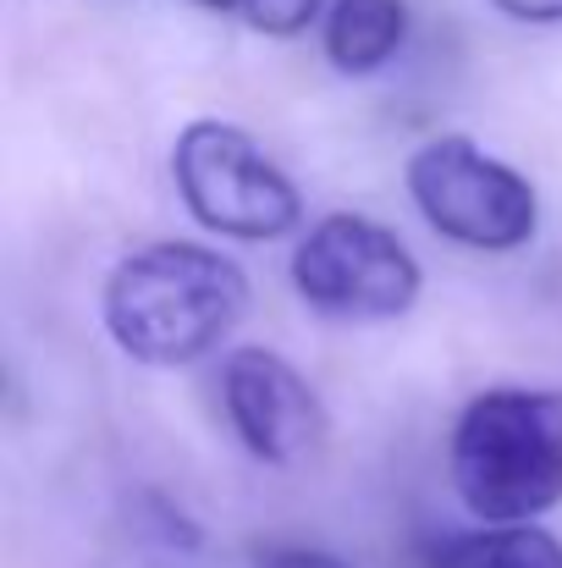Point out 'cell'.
Instances as JSON below:
<instances>
[{"label": "cell", "instance_id": "8", "mask_svg": "<svg viewBox=\"0 0 562 568\" xmlns=\"http://www.w3.org/2000/svg\"><path fill=\"white\" fill-rule=\"evenodd\" d=\"M430 568H562V541L541 525H480L463 536H441Z\"/></svg>", "mask_w": 562, "mask_h": 568}, {"label": "cell", "instance_id": "9", "mask_svg": "<svg viewBox=\"0 0 562 568\" xmlns=\"http://www.w3.org/2000/svg\"><path fill=\"white\" fill-rule=\"evenodd\" d=\"M331 6L326 0H243V22L254 28V33H270V39H293V33H304L315 17H326Z\"/></svg>", "mask_w": 562, "mask_h": 568}, {"label": "cell", "instance_id": "6", "mask_svg": "<svg viewBox=\"0 0 562 568\" xmlns=\"http://www.w3.org/2000/svg\"><path fill=\"white\" fill-rule=\"evenodd\" d=\"M221 397L237 442L259 464H298L326 442L320 392L298 376L276 348H232L221 365Z\"/></svg>", "mask_w": 562, "mask_h": 568}, {"label": "cell", "instance_id": "2", "mask_svg": "<svg viewBox=\"0 0 562 568\" xmlns=\"http://www.w3.org/2000/svg\"><path fill=\"white\" fill-rule=\"evenodd\" d=\"M452 491L480 525H535L562 503V392L491 386L463 403L447 442Z\"/></svg>", "mask_w": 562, "mask_h": 568}, {"label": "cell", "instance_id": "7", "mask_svg": "<svg viewBox=\"0 0 562 568\" xmlns=\"http://www.w3.org/2000/svg\"><path fill=\"white\" fill-rule=\"evenodd\" d=\"M408 39V6L402 0H331L326 11V61L343 78L380 72Z\"/></svg>", "mask_w": 562, "mask_h": 568}, {"label": "cell", "instance_id": "10", "mask_svg": "<svg viewBox=\"0 0 562 568\" xmlns=\"http://www.w3.org/2000/svg\"><path fill=\"white\" fill-rule=\"evenodd\" d=\"M497 11H508L513 22H535V28H546V22H562V0H491Z\"/></svg>", "mask_w": 562, "mask_h": 568}, {"label": "cell", "instance_id": "5", "mask_svg": "<svg viewBox=\"0 0 562 568\" xmlns=\"http://www.w3.org/2000/svg\"><path fill=\"white\" fill-rule=\"evenodd\" d=\"M293 287L331 321H397L413 310L425 271L413 248L359 210L320 215L293 248Z\"/></svg>", "mask_w": 562, "mask_h": 568}, {"label": "cell", "instance_id": "3", "mask_svg": "<svg viewBox=\"0 0 562 568\" xmlns=\"http://www.w3.org/2000/svg\"><path fill=\"white\" fill-rule=\"evenodd\" d=\"M172 178L204 232L270 243L304 226V193L237 122L198 116L172 144Z\"/></svg>", "mask_w": 562, "mask_h": 568}, {"label": "cell", "instance_id": "1", "mask_svg": "<svg viewBox=\"0 0 562 568\" xmlns=\"http://www.w3.org/2000/svg\"><path fill=\"white\" fill-rule=\"evenodd\" d=\"M100 315L127 359L177 371L237 332L248 315V276L237 260L204 243H144L111 265Z\"/></svg>", "mask_w": 562, "mask_h": 568}, {"label": "cell", "instance_id": "4", "mask_svg": "<svg viewBox=\"0 0 562 568\" xmlns=\"http://www.w3.org/2000/svg\"><path fill=\"white\" fill-rule=\"evenodd\" d=\"M408 193L441 237L480 254L524 248L541 226L535 183L463 133H436L408 155Z\"/></svg>", "mask_w": 562, "mask_h": 568}, {"label": "cell", "instance_id": "11", "mask_svg": "<svg viewBox=\"0 0 562 568\" xmlns=\"http://www.w3.org/2000/svg\"><path fill=\"white\" fill-rule=\"evenodd\" d=\"M265 568H354V564H343L331 552H315V547H282V552L265 558Z\"/></svg>", "mask_w": 562, "mask_h": 568}, {"label": "cell", "instance_id": "12", "mask_svg": "<svg viewBox=\"0 0 562 568\" xmlns=\"http://www.w3.org/2000/svg\"><path fill=\"white\" fill-rule=\"evenodd\" d=\"M193 6H204V11H243V0H193Z\"/></svg>", "mask_w": 562, "mask_h": 568}]
</instances>
